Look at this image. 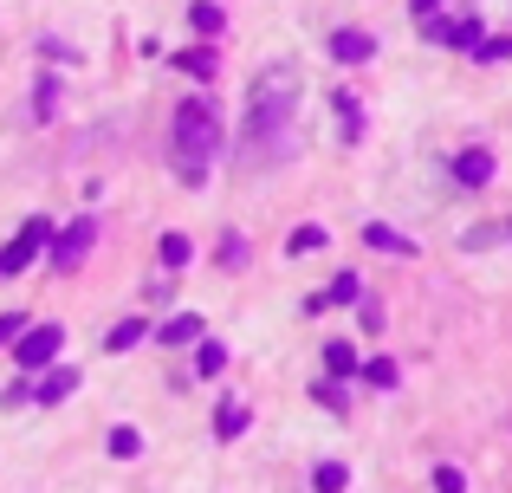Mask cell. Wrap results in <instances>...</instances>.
Instances as JSON below:
<instances>
[{
    "instance_id": "obj_18",
    "label": "cell",
    "mask_w": 512,
    "mask_h": 493,
    "mask_svg": "<svg viewBox=\"0 0 512 493\" xmlns=\"http://www.w3.org/2000/svg\"><path fill=\"white\" fill-rule=\"evenodd\" d=\"M338 117H344V137L357 143L363 137V111H357V98H350V91H338Z\"/></svg>"
},
{
    "instance_id": "obj_19",
    "label": "cell",
    "mask_w": 512,
    "mask_h": 493,
    "mask_svg": "<svg viewBox=\"0 0 512 493\" xmlns=\"http://www.w3.org/2000/svg\"><path fill=\"white\" fill-rule=\"evenodd\" d=\"M363 383H376V390H396V364H389V357H370V364H363Z\"/></svg>"
},
{
    "instance_id": "obj_26",
    "label": "cell",
    "mask_w": 512,
    "mask_h": 493,
    "mask_svg": "<svg viewBox=\"0 0 512 493\" xmlns=\"http://www.w3.org/2000/svg\"><path fill=\"white\" fill-rule=\"evenodd\" d=\"M435 493H467V481H461V468H435Z\"/></svg>"
},
{
    "instance_id": "obj_7",
    "label": "cell",
    "mask_w": 512,
    "mask_h": 493,
    "mask_svg": "<svg viewBox=\"0 0 512 493\" xmlns=\"http://www.w3.org/2000/svg\"><path fill=\"white\" fill-rule=\"evenodd\" d=\"M72 390H78V370H72V364H46V377L33 383V396H39V403H65Z\"/></svg>"
},
{
    "instance_id": "obj_9",
    "label": "cell",
    "mask_w": 512,
    "mask_h": 493,
    "mask_svg": "<svg viewBox=\"0 0 512 493\" xmlns=\"http://www.w3.org/2000/svg\"><path fill=\"white\" fill-rule=\"evenodd\" d=\"M363 241H370L376 253H402V260L415 253V241H409V234H396L389 221H370V228H363Z\"/></svg>"
},
{
    "instance_id": "obj_4",
    "label": "cell",
    "mask_w": 512,
    "mask_h": 493,
    "mask_svg": "<svg viewBox=\"0 0 512 493\" xmlns=\"http://www.w3.org/2000/svg\"><path fill=\"white\" fill-rule=\"evenodd\" d=\"M91 241H98V221H91V215H78L72 228H59V234H52V266H59V273H65V266H78V260L91 253Z\"/></svg>"
},
{
    "instance_id": "obj_28",
    "label": "cell",
    "mask_w": 512,
    "mask_h": 493,
    "mask_svg": "<svg viewBox=\"0 0 512 493\" xmlns=\"http://www.w3.org/2000/svg\"><path fill=\"white\" fill-rule=\"evenodd\" d=\"M493 241H506V228H474L467 234V247H493Z\"/></svg>"
},
{
    "instance_id": "obj_12",
    "label": "cell",
    "mask_w": 512,
    "mask_h": 493,
    "mask_svg": "<svg viewBox=\"0 0 512 493\" xmlns=\"http://www.w3.org/2000/svg\"><path fill=\"white\" fill-rule=\"evenodd\" d=\"M357 299H363V279H357V273H338L325 299H312V312H318V305H357Z\"/></svg>"
},
{
    "instance_id": "obj_5",
    "label": "cell",
    "mask_w": 512,
    "mask_h": 493,
    "mask_svg": "<svg viewBox=\"0 0 512 493\" xmlns=\"http://www.w3.org/2000/svg\"><path fill=\"white\" fill-rule=\"evenodd\" d=\"M422 33L435 39V46H461V52H474L480 39H487V33H480V20H422Z\"/></svg>"
},
{
    "instance_id": "obj_27",
    "label": "cell",
    "mask_w": 512,
    "mask_h": 493,
    "mask_svg": "<svg viewBox=\"0 0 512 493\" xmlns=\"http://www.w3.org/2000/svg\"><path fill=\"white\" fill-rule=\"evenodd\" d=\"M20 331H26V318H20V312L0 318V344H20Z\"/></svg>"
},
{
    "instance_id": "obj_10",
    "label": "cell",
    "mask_w": 512,
    "mask_h": 493,
    "mask_svg": "<svg viewBox=\"0 0 512 493\" xmlns=\"http://www.w3.org/2000/svg\"><path fill=\"white\" fill-rule=\"evenodd\" d=\"M143 338H150V331H143V318H124V325H111V338H104V351H111V357H124V351H137Z\"/></svg>"
},
{
    "instance_id": "obj_6",
    "label": "cell",
    "mask_w": 512,
    "mask_h": 493,
    "mask_svg": "<svg viewBox=\"0 0 512 493\" xmlns=\"http://www.w3.org/2000/svg\"><path fill=\"white\" fill-rule=\"evenodd\" d=\"M454 182H461V189H487V182H493V150H480V143L461 150V156H454Z\"/></svg>"
},
{
    "instance_id": "obj_8",
    "label": "cell",
    "mask_w": 512,
    "mask_h": 493,
    "mask_svg": "<svg viewBox=\"0 0 512 493\" xmlns=\"http://www.w3.org/2000/svg\"><path fill=\"white\" fill-rule=\"evenodd\" d=\"M370 52H376V39H370V33H357V26L331 33V59H338V65H363Z\"/></svg>"
},
{
    "instance_id": "obj_29",
    "label": "cell",
    "mask_w": 512,
    "mask_h": 493,
    "mask_svg": "<svg viewBox=\"0 0 512 493\" xmlns=\"http://www.w3.org/2000/svg\"><path fill=\"white\" fill-rule=\"evenodd\" d=\"M409 7H415V20H435V13L448 7V0H409Z\"/></svg>"
},
{
    "instance_id": "obj_25",
    "label": "cell",
    "mask_w": 512,
    "mask_h": 493,
    "mask_svg": "<svg viewBox=\"0 0 512 493\" xmlns=\"http://www.w3.org/2000/svg\"><path fill=\"white\" fill-rule=\"evenodd\" d=\"M52 104H59V78H39V98H33V111H39V117H52Z\"/></svg>"
},
{
    "instance_id": "obj_17",
    "label": "cell",
    "mask_w": 512,
    "mask_h": 493,
    "mask_svg": "<svg viewBox=\"0 0 512 493\" xmlns=\"http://www.w3.org/2000/svg\"><path fill=\"white\" fill-rule=\"evenodd\" d=\"M312 247H325V228H318V221H305V228H292L286 253H312Z\"/></svg>"
},
{
    "instance_id": "obj_24",
    "label": "cell",
    "mask_w": 512,
    "mask_h": 493,
    "mask_svg": "<svg viewBox=\"0 0 512 493\" xmlns=\"http://www.w3.org/2000/svg\"><path fill=\"white\" fill-rule=\"evenodd\" d=\"M474 59H480V65H493V59H512V39H480V46H474Z\"/></svg>"
},
{
    "instance_id": "obj_1",
    "label": "cell",
    "mask_w": 512,
    "mask_h": 493,
    "mask_svg": "<svg viewBox=\"0 0 512 493\" xmlns=\"http://www.w3.org/2000/svg\"><path fill=\"white\" fill-rule=\"evenodd\" d=\"M214 150H221V117H214V104L208 98H182L175 104V137H169V156H175V169H182V182L208 176Z\"/></svg>"
},
{
    "instance_id": "obj_22",
    "label": "cell",
    "mask_w": 512,
    "mask_h": 493,
    "mask_svg": "<svg viewBox=\"0 0 512 493\" xmlns=\"http://www.w3.org/2000/svg\"><path fill=\"white\" fill-rule=\"evenodd\" d=\"M325 364H331V377H350V370H357V351H350V344H325Z\"/></svg>"
},
{
    "instance_id": "obj_16",
    "label": "cell",
    "mask_w": 512,
    "mask_h": 493,
    "mask_svg": "<svg viewBox=\"0 0 512 493\" xmlns=\"http://www.w3.org/2000/svg\"><path fill=\"white\" fill-rule=\"evenodd\" d=\"M169 65H182L188 78H214V52H201V46H195V52H175Z\"/></svg>"
},
{
    "instance_id": "obj_20",
    "label": "cell",
    "mask_w": 512,
    "mask_h": 493,
    "mask_svg": "<svg viewBox=\"0 0 512 493\" xmlns=\"http://www.w3.org/2000/svg\"><path fill=\"white\" fill-rule=\"evenodd\" d=\"M240 429H247V409H240V403H227V409H221V422H214V435H221V442H234Z\"/></svg>"
},
{
    "instance_id": "obj_2",
    "label": "cell",
    "mask_w": 512,
    "mask_h": 493,
    "mask_svg": "<svg viewBox=\"0 0 512 493\" xmlns=\"http://www.w3.org/2000/svg\"><path fill=\"white\" fill-rule=\"evenodd\" d=\"M292 104H299V78H292L286 65H279V72H260V85H253V98H247V130H253V137L286 130Z\"/></svg>"
},
{
    "instance_id": "obj_3",
    "label": "cell",
    "mask_w": 512,
    "mask_h": 493,
    "mask_svg": "<svg viewBox=\"0 0 512 493\" xmlns=\"http://www.w3.org/2000/svg\"><path fill=\"white\" fill-rule=\"evenodd\" d=\"M59 344H65L59 325H26L20 344H13V357H20L26 370H46V364H59Z\"/></svg>"
},
{
    "instance_id": "obj_13",
    "label": "cell",
    "mask_w": 512,
    "mask_h": 493,
    "mask_svg": "<svg viewBox=\"0 0 512 493\" xmlns=\"http://www.w3.org/2000/svg\"><path fill=\"white\" fill-rule=\"evenodd\" d=\"M188 26H195L201 39H214V33H221V26H227V13L214 7V0H195V7H188Z\"/></svg>"
},
{
    "instance_id": "obj_14",
    "label": "cell",
    "mask_w": 512,
    "mask_h": 493,
    "mask_svg": "<svg viewBox=\"0 0 512 493\" xmlns=\"http://www.w3.org/2000/svg\"><path fill=\"white\" fill-rule=\"evenodd\" d=\"M104 448H111V455H117V461H137V455H143V435H137V429H130V422H117V429H111V435H104Z\"/></svg>"
},
{
    "instance_id": "obj_21",
    "label": "cell",
    "mask_w": 512,
    "mask_h": 493,
    "mask_svg": "<svg viewBox=\"0 0 512 493\" xmlns=\"http://www.w3.org/2000/svg\"><path fill=\"white\" fill-rule=\"evenodd\" d=\"M195 370H201V377H221V370H227V351H221V344H201V351H195Z\"/></svg>"
},
{
    "instance_id": "obj_15",
    "label": "cell",
    "mask_w": 512,
    "mask_h": 493,
    "mask_svg": "<svg viewBox=\"0 0 512 493\" xmlns=\"http://www.w3.org/2000/svg\"><path fill=\"white\" fill-rule=\"evenodd\" d=\"M344 487H350L344 461H318V468H312V493H344Z\"/></svg>"
},
{
    "instance_id": "obj_11",
    "label": "cell",
    "mask_w": 512,
    "mask_h": 493,
    "mask_svg": "<svg viewBox=\"0 0 512 493\" xmlns=\"http://www.w3.org/2000/svg\"><path fill=\"white\" fill-rule=\"evenodd\" d=\"M163 344H195L201 338V318L195 312H175V318H163V331H156Z\"/></svg>"
},
{
    "instance_id": "obj_23",
    "label": "cell",
    "mask_w": 512,
    "mask_h": 493,
    "mask_svg": "<svg viewBox=\"0 0 512 493\" xmlns=\"http://www.w3.org/2000/svg\"><path fill=\"white\" fill-rule=\"evenodd\" d=\"M163 266H188V234H163Z\"/></svg>"
}]
</instances>
